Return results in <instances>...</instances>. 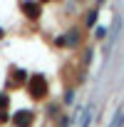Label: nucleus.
I'll return each mask as SVG.
<instances>
[{
	"label": "nucleus",
	"mask_w": 124,
	"mask_h": 127,
	"mask_svg": "<svg viewBox=\"0 0 124 127\" xmlns=\"http://www.w3.org/2000/svg\"><path fill=\"white\" fill-rule=\"evenodd\" d=\"M22 10H25L27 18H37V15H40V5H37V3H25Z\"/></svg>",
	"instance_id": "f03ea898"
},
{
	"label": "nucleus",
	"mask_w": 124,
	"mask_h": 127,
	"mask_svg": "<svg viewBox=\"0 0 124 127\" xmlns=\"http://www.w3.org/2000/svg\"><path fill=\"white\" fill-rule=\"evenodd\" d=\"M89 117H92V107H87V110H84V115H82V122H80V127H87V125H89Z\"/></svg>",
	"instance_id": "39448f33"
},
{
	"label": "nucleus",
	"mask_w": 124,
	"mask_h": 127,
	"mask_svg": "<svg viewBox=\"0 0 124 127\" xmlns=\"http://www.w3.org/2000/svg\"><path fill=\"white\" fill-rule=\"evenodd\" d=\"M30 87H32V95H37V97H42V95L47 92V85H45V80H42L40 75H35V77L30 80Z\"/></svg>",
	"instance_id": "f257e3e1"
},
{
	"label": "nucleus",
	"mask_w": 124,
	"mask_h": 127,
	"mask_svg": "<svg viewBox=\"0 0 124 127\" xmlns=\"http://www.w3.org/2000/svg\"><path fill=\"white\" fill-rule=\"evenodd\" d=\"M30 120H32L30 112H20V115H15V125H18V127H27Z\"/></svg>",
	"instance_id": "7ed1b4c3"
},
{
	"label": "nucleus",
	"mask_w": 124,
	"mask_h": 127,
	"mask_svg": "<svg viewBox=\"0 0 124 127\" xmlns=\"http://www.w3.org/2000/svg\"><path fill=\"white\" fill-rule=\"evenodd\" d=\"M122 122H124V110H119V112H117V117L112 120V125H109V127H122Z\"/></svg>",
	"instance_id": "20e7f679"
}]
</instances>
